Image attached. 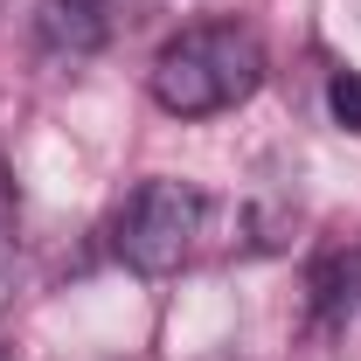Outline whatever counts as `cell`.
Instances as JSON below:
<instances>
[{
    "instance_id": "1",
    "label": "cell",
    "mask_w": 361,
    "mask_h": 361,
    "mask_svg": "<svg viewBox=\"0 0 361 361\" xmlns=\"http://www.w3.org/2000/svg\"><path fill=\"white\" fill-rule=\"evenodd\" d=\"M153 104L174 111V118H216L250 104L264 84V42L236 21H202V28H180L174 42H160L153 70Z\"/></svg>"
},
{
    "instance_id": "2",
    "label": "cell",
    "mask_w": 361,
    "mask_h": 361,
    "mask_svg": "<svg viewBox=\"0 0 361 361\" xmlns=\"http://www.w3.org/2000/svg\"><path fill=\"white\" fill-rule=\"evenodd\" d=\"M202 223H209V195L188 188V180H139L126 195V209L111 216V250L118 264H133L139 278H167L195 257L202 243Z\"/></svg>"
},
{
    "instance_id": "3",
    "label": "cell",
    "mask_w": 361,
    "mask_h": 361,
    "mask_svg": "<svg viewBox=\"0 0 361 361\" xmlns=\"http://www.w3.org/2000/svg\"><path fill=\"white\" fill-rule=\"evenodd\" d=\"M35 35L56 56H97L111 42V0H35Z\"/></svg>"
},
{
    "instance_id": "4",
    "label": "cell",
    "mask_w": 361,
    "mask_h": 361,
    "mask_svg": "<svg viewBox=\"0 0 361 361\" xmlns=\"http://www.w3.org/2000/svg\"><path fill=\"white\" fill-rule=\"evenodd\" d=\"M355 299H361V257L355 250H326L313 264V313L326 326H341V319L355 313Z\"/></svg>"
},
{
    "instance_id": "5",
    "label": "cell",
    "mask_w": 361,
    "mask_h": 361,
    "mask_svg": "<svg viewBox=\"0 0 361 361\" xmlns=\"http://www.w3.org/2000/svg\"><path fill=\"white\" fill-rule=\"evenodd\" d=\"M326 111H334L341 133L361 139V70H334V77H326Z\"/></svg>"
},
{
    "instance_id": "6",
    "label": "cell",
    "mask_w": 361,
    "mask_h": 361,
    "mask_svg": "<svg viewBox=\"0 0 361 361\" xmlns=\"http://www.w3.org/2000/svg\"><path fill=\"white\" fill-rule=\"evenodd\" d=\"M14 257H21V243H14V188H7V167H0V306L14 299Z\"/></svg>"
},
{
    "instance_id": "7",
    "label": "cell",
    "mask_w": 361,
    "mask_h": 361,
    "mask_svg": "<svg viewBox=\"0 0 361 361\" xmlns=\"http://www.w3.org/2000/svg\"><path fill=\"white\" fill-rule=\"evenodd\" d=\"M0 361H7V355H0Z\"/></svg>"
}]
</instances>
